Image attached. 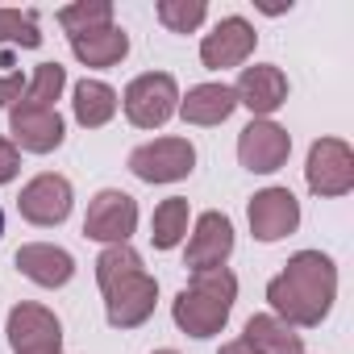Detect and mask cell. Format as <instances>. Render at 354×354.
Returning a JSON list of instances; mask_svg holds the SVG:
<instances>
[{
  "instance_id": "2",
  "label": "cell",
  "mask_w": 354,
  "mask_h": 354,
  "mask_svg": "<svg viewBox=\"0 0 354 354\" xmlns=\"http://www.w3.org/2000/svg\"><path fill=\"white\" fill-rule=\"evenodd\" d=\"M234 304H238V275L230 267L192 271L188 288L171 300V321L188 337H213L225 329Z\"/></svg>"
},
{
  "instance_id": "15",
  "label": "cell",
  "mask_w": 354,
  "mask_h": 354,
  "mask_svg": "<svg viewBox=\"0 0 354 354\" xmlns=\"http://www.w3.org/2000/svg\"><path fill=\"white\" fill-rule=\"evenodd\" d=\"M154 304H158V279L142 271L117 283L113 292H104V321L113 329H138L154 317Z\"/></svg>"
},
{
  "instance_id": "22",
  "label": "cell",
  "mask_w": 354,
  "mask_h": 354,
  "mask_svg": "<svg viewBox=\"0 0 354 354\" xmlns=\"http://www.w3.org/2000/svg\"><path fill=\"white\" fill-rule=\"evenodd\" d=\"M142 271H146V267H142V254H138L129 242L104 246L100 259H96V283H100V292H113L117 283H125V279H133V275H142Z\"/></svg>"
},
{
  "instance_id": "27",
  "label": "cell",
  "mask_w": 354,
  "mask_h": 354,
  "mask_svg": "<svg viewBox=\"0 0 354 354\" xmlns=\"http://www.w3.org/2000/svg\"><path fill=\"white\" fill-rule=\"evenodd\" d=\"M17 171H21V150H17L9 138H0V188L13 184V180H17Z\"/></svg>"
},
{
  "instance_id": "10",
  "label": "cell",
  "mask_w": 354,
  "mask_h": 354,
  "mask_svg": "<svg viewBox=\"0 0 354 354\" xmlns=\"http://www.w3.org/2000/svg\"><path fill=\"white\" fill-rule=\"evenodd\" d=\"M259 46V34L246 17H221L205 38H201V63L209 71H230L242 67Z\"/></svg>"
},
{
  "instance_id": "16",
  "label": "cell",
  "mask_w": 354,
  "mask_h": 354,
  "mask_svg": "<svg viewBox=\"0 0 354 354\" xmlns=\"http://www.w3.org/2000/svg\"><path fill=\"white\" fill-rule=\"evenodd\" d=\"M13 263H17V271L30 279V283H38V288H67L71 283V275H75V259H71V250H63V246H55V242H26L17 254H13Z\"/></svg>"
},
{
  "instance_id": "17",
  "label": "cell",
  "mask_w": 354,
  "mask_h": 354,
  "mask_svg": "<svg viewBox=\"0 0 354 354\" xmlns=\"http://www.w3.org/2000/svg\"><path fill=\"white\" fill-rule=\"evenodd\" d=\"M234 109H238V96H234V88L230 84H196V88H188V92H180V113L188 125H221V121H230L234 117Z\"/></svg>"
},
{
  "instance_id": "28",
  "label": "cell",
  "mask_w": 354,
  "mask_h": 354,
  "mask_svg": "<svg viewBox=\"0 0 354 354\" xmlns=\"http://www.w3.org/2000/svg\"><path fill=\"white\" fill-rule=\"evenodd\" d=\"M26 92V75L21 71H9V75H0V109H13Z\"/></svg>"
},
{
  "instance_id": "29",
  "label": "cell",
  "mask_w": 354,
  "mask_h": 354,
  "mask_svg": "<svg viewBox=\"0 0 354 354\" xmlns=\"http://www.w3.org/2000/svg\"><path fill=\"white\" fill-rule=\"evenodd\" d=\"M217 354H254V350H250V346H246V342L238 337V342H225V346H221Z\"/></svg>"
},
{
  "instance_id": "21",
  "label": "cell",
  "mask_w": 354,
  "mask_h": 354,
  "mask_svg": "<svg viewBox=\"0 0 354 354\" xmlns=\"http://www.w3.org/2000/svg\"><path fill=\"white\" fill-rule=\"evenodd\" d=\"M188 230H192V209H188L184 196H167V201L154 209V217H150V242H154V250H175V246H184Z\"/></svg>"
},
{
  "instance_id": "24",
  "label": "cell",
  "mask_w": 354,
  "mask_h": 354,
  "mask_svg": "<svg viewBox=\"0 0 354 354\" xmlns=\"http://www.w3.org/2000/svg\"><path fill=\"white\" fill-rule=\"evenodd\" d=\"M63 88H67V67H59V63H38L34 75L26 80L21 104H30V109H55V100L63 96Z\"/></svg>"
},
{
  "instance_id": "20",
  "label": "cell",
  "mask_w": 354,
  "mask_h": 354,
  "mask_svg": "<svg viewBox=\"0 0 354 354\" xmlns=\"http://www.w3.org/2000/svg\"><path fill=\"white\" fill-rule=\"evenodd\" d=\"M121 109V96L104 84V80H80L71 92V113L84 129H104Z\"/></svg>"
},
{
  "instance_id": "23",
  "label": "cell",
  "mask_w": 354,
  "mask_h": 354,
  "mask_svg": "<svg viewBox=\"0 0 354 354\" xmlns=\"http://www.w3.org/2000/svg\"><path fill=\"white\" fill-rule=\"evenodd\" d=\"M59 26L67 30V38H80V34H92V30L117 26L113 21V0H75V5H63L59 9Z\"/></svg>"
},
{
  "instance_id": "13",
  "label": "cell",
  "mask_w": 354,
  "mask_h": 354,
  "mask_svg": "<svg viewBox=\"0 0 354 354\" xmlns=\"http://www.w3.org/2000/svg\"><path fill=\"white\" fill-rule=\"evenodd\" d=\"M234 96H238L242 109L254 113V121H271V113H279L288 104V75L275 63L242 67V75L234 84Z\"/></svg>"
},
{
  "instance_id": "18",
  "label": "cell",
  "mask_w": 354,
  "mask_h": 354,
  "mask_svg": "<svg viewBox=\"0 0 354 354\" xmlns=\"http://www.w3.org/2000/svg\"><path fill=\"white\" fill-rule=\"evenodd\" d=\"M242 342L254 354H304V333L279 321L275 313H254L242 329Z\"/></svg>"
},
{
  "instance_id": "19",
  "label": "cell",
  "mask_w": 354,
  "mask_h": 354,
  "mask_svg": "<svg viewBox=\"0 0 354 354\" xmlns=\"http://www.w3.org/2000/svg\"><path fill=\"white\" fill-rule=\"evenodd\" d=\"M71 42V55L84 63V67H117L125 55H129V34L121 26H104V30H92V34H80V38H67Z\"/></svg>"
},
{
  "instance_id": "4",
  "label": "cell",
  "mask_w": 354,
  "mask_h": 354,
  "mask_svg": "<svg viewBox=\"0 0 354 354\" xmlns=\"http://www.w3.org/2000/svg\"><path fill=\"white\" fill-rule=\"evenodd\" d=\"M304 184L313 196L321 201H337L354 188V150L342 138H317L308 146V162H304Z\"/></svg>"
},
{
  "instance_id": "31",
  "label": "cell",
  "mask_w": 354,
  "mask_h": 354,
  "mask_svg": "<svg viewBox=\"0 0 354 354\" xmlns=\"http://www.w3.org/2000/svg\"><path fill=\"white\" fill-rule=\"evenodd\" d=\"M0 238H5V213H0Z\"/></svg>"
},
{
  "instance_id": "9",
  "label": "cell",
  "mask_w": 354,
  "mask_h": 354,
  "mask_svg": "<svg viewBox=\"0 0 354 354\" xmlns=\"http://www.w3.org/2000/svg\"><path fill=\"white\" fill-rule=\"evenodd\" d=\"M9 346L13 354H63V325L46 304L21 300L9 313Z\"/></svg>"
},
{
  "instance_id": "7",
  "label": "cell",
  "mask_w": 354,
  "mask_h": 354,
  "mask_svg": "<svg viewBox=\"0 0 354 354\" xmlns=\"http://www.w3.org/2000/svg\"><path fill=\"white\" fill-rule=\"evenodd\" d=\"M71 205H75V188L67 175H55V171H42L21 188L17 196V213L38 225V230H55L71 217Z\"/></svg>"
},
{
  "instance_id": "3",
  "label": "cell",
  "mask_w": 354,
  "mask_h": 354,
  "mask_svg": "<svg viewBox=\"0 0 354 354\" xmlns=\"http://www.w3.org/2000/svg\"><path fill=\"white\" fill-rule=\"evenodd\" d=\"M121 109L125 121L138 129H162L175 109H180V84L167 71H146L138 80H129V88L121 92Z\"/></svg>"
},
{
  "instance_id": "26",
  "label": "cell",
  "mask_w": 354,
  "mask_h": 354,
  "mask_svg": "<svg viewBox=\"0 0 354 354\" xmlns=\"http://www.w3.org/2000/svg\"><path fill=\"white\" fill-rule=\"evenodd\" d=\"M154 17L171 34H196L205 26V17H209V5H205V0H158Z\"/></svg>"
},
{
  "instance_id": "5",
  "label": "cell",
  "mask_w": 354,
  "mask_h": 354,
  "mask_svg": "<svg viewBox=\"0 0 354 354\" xmlns=\"http://www.w3.org/2000/svg\"><path fill=\"white\" fill-rule=\"evenodd\" d=\"M129 171L142 184H180L196 171V146L188 138H154L129 150Z\"/></svg>"
},
{
  "instance_id": "14",
  "label": "cell",
  "mask_w": 354,
  "mask_h": 354,
  "mask_svg": "<svg viewBox=\"0 0 354 354\" xmlns=\"http://www.w3.org/2000/svg\"><path fill=\"white\" fill-rule=\"evenodd\" d=\"M9 142L17 150H30V154H50L63 146L67 138V125L59 117V109H30V104H13L9 109Z\"/></svg>"
},
{
  "instance_id": "12",
  "label": "cell",
  "mask_w": 354,
  "mask_h": 354,
  "mask_svg": "<svg viewBox=\"0 0 354 354\" xmlns=\"http://www.w3.org/2000/svg\"><path fill=\"white\" fill-rule=\"evenodd\" d=\"M292 154V133L275 121H250L242 133H238V162L250 171V175H271L288 162Z\"/></svg>"
},
{
  "instance_id": "30",
  "label": "cell",
  "mask_w": 354,
  "mask_h": 354,
  "mask_svg": "<svg viewBox=\"0 0 354 354\" xmlns=\"http://www.w3.org/2000/svg\"><path fill=\"white\" fill-rule=\"evenodd\" d=\"M154 354H180V350H171V346H162V350H154Z\"/></svg>"
},
{
  "instance_id": "1",
  "label": "cell",
  "mask_w": 354,
  "mask_h": 354,
  "mask_svg": "<svg viewBox=\"0 0 354 354\" xmlns=\"http://www.w3.org/2000/svg\"><path fill=\"white\" fill-rule=\"evenodd\" d=\"M337 300V263L321 250H296L267 283V304L292 329H317Z\"/></svg>"
},
{
  "instance_id": "8",
  "label": "cell",
  "mask_w": 354,
  "mask_h": 354,
  "mask_svg": "<svg viewBox=\"0 0 354 354\" xmlns=\"http://www.w3.org/2000/svg\"><path fill=\"white\" fill-rule=\"evenodd\" d=\"M184 267L192 271H213V267H225L230 254H234V221L217 209L201 213L184 238Z\"/></svg>"
},
{
  "instance_id": "11",
  "label": "cell",
  "mask_w": 354,
  "mask_h": 354,
  "mask_svg": "<svg viewBox=\"0 0 354 354\" xmlns=\"http://www.w3.org/2000/svg\"><path fill=\"white\" fill-rule=\"evenodd\" d=\"M246 221H250V234L259 242H283L288 234H296L300 225V201L288 192V188H263L250 196L246 205Z\"/></svg>"
},
{
  "instance_id": "6",
  "label": "cell",
  "mask_w": 354,
  "mask_h": 354,
  "mask_svg": "<svg viewBox=\"0 0 354 354\" xmlns=\"http://www.w3.org/2000/svg\"><path fill=\"white\" fill-rule=\"evenodd\" d=\"M138 230V201L121 188H104L92 196L88 213H84V238L100 242V246H121L129 242Z\"/></svg>"
},
{
  "instance_id": "25",
  "label": "cell",
  "mask_w": 354,
  "mask_h": 354,
  "mask_svg": "<svg viewBox=\"0 0 354 354\" xmlns=\"http://www.w3.org/2000/svg\"><path fill=\"white\" fill-rule=\"evenodd\" d=\"M0 46L38 50V46H42L38 13H34V9H0Z\"/></svg>"
}]
</instances>
